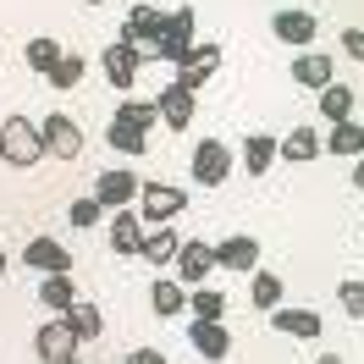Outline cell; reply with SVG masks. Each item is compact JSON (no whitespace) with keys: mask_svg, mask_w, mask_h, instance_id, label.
<instances>
[{"mask_svg":"<svg viewBox=\"0 0 364 364\" xmlns=\"http://www.w3.org/2000/svg\"><path fill=\"white\" fill-rule=\"evenodd\" d=\"M331 77H337V61H331V55H315V50H304V55L293 61V83H298V89H326Z\"/></svg>","mask_w":364,"mask_h":364,"instance_id":"19","label":"cell"},{"mask_svg":"<svg viewBox=\"0 0 364 364\" xmlns=\"http://www.w3.org/2000/svg\"><path fill=\"white\" fill-rule=\"evenodd\" d=\"M237 166H249V177H265L276 166V138L271 133H249V144H243V160Z\"/></svg>","mask_w":364,"mask_h":364,"instance_id":"25","label":"cell"},{"mask_svg":"<svg viewBox=\"0 0 364 364\" xmlns=\"http://www.w3.org/2000/svg\"><path fill=\"white\" fill-rule=\"evenodd\" d=\"M138 67H144V50L138 45H105V55H100V72H105V83L111 89H133V77H138Z\"/></svg>","mask_w":364,"mask_h":364,"instance_id":"9","label":"cell"},{"mask_svg":"<svg viewBox=\"0 0 364 364\" xmlns=\"http://www.w3.org/2000/svg\"><path fill=\"white\" fill-rule=\"evenodd\" d=\"M160 33H166V11H160V6H133L116 39H122V45H138L144 55H149V50L160 45Z\"/></svg>","mask_w":364,"mask_h":364,"instance_id":"6","label":"cell"},{"mask_svg":"<svg viewBox=\"0 0 364 364\" xmlns=\"http://www.w3.org/2000/svg\"><path fill=\"white\" fill-rule=\"evenodd\" d=\"M94 199H100V210H122V205H133L138 199V177L133 171H100V182H94Z\"/></svg>","mask_w":364,"mask_h":364,"instance_id":"15","label":"cell"},{"mask_svg":"<svg viewBox=\"0 0 364 364\" xmlns=\"http://www.w3.org/2000/svg\"><path fill=\"white\" fill-rule=\"evenodd\" d=\"M23 55H28V67H33V72H50V67H55V55H61V45H55V39H28Z\"/></svg>","mask_w":364,"mask_h":364,"instance_id":"33","label":"cell"},{"mask_svg":"<svg viewBox=\"0 0 364 364\" xmlns=\"http://www.w3.org/2000/svg\"><path fill=\"white\" fill-rule=\"evenodd\" d=\"M215 265H221V271H237V276L259 271V237H254V232H237L227 243H215Z\"/></svg>","mask_w":364,"mask_h":364,"instance_id":"12","label":"cell"},{"mask_svg":"<svg viewBox=\"0 0 364 364\" xmlns=\"http://www.w3.org/2000/svg\"><path fill=\"white\" fill-rule=\"evenodd\" d=\"M105 144H111L116 155H144V149H149V133H138V127H127V122H116V116H111Z\"/></svg>","mask_w":364,"mask_h":364,"instance_id":"29","label":"cell"},{"mask_svg":"<svg viewBox=\"0 0 364 364\" xmlns=\"http://www.w3.org/2000/svg\"><path fill=\"white\" fill-rule=\"evenodd\" d=\"M271 33L282 39V45H293V50H309V39L320 33V23H315V11H298V6H282L271 17Z\"/></svg>","mask_w":364,"mask_h":364,"instance_id":"11","label":"cell"},{"mask_svg":"<svg viewBox=\"0 0 364 364\" xmlns=\"http://www.w3.org/2000/svg\"><path fill=\"white\" fill-rule=\"evenodd\" d=\"M188 45H193V6H177V11H166V33H160V45L149 55L166 61V67H177L188 55Z\"/></svg>","mask_w":364,"mask_h":364,"instance_id":"5","label":"cell"},{"mask_svg":"<svg viewBox=\"0 0 364 364\" xmlns=\"http://www.w3.org/2000/svg\"><path fill=\"white\" fill-rule=\"evenodd\" d=\"M67 215H72V227H100V215H105V210H100V199H72L67 205Z\"/></svg>","mask_w":364,"mask_h":364,"instance_id":"35","label":"cell"},{"mask_svg":"<svg viewBox=\"0 0 364 364\" xmlns=\"http://www.w3.org/2000/svg\"><path fill=\"white\" fill-rule=\"evenodd\" d=\"M61 320L72 326V337H77V342H94L100 331H105V315H100V304H83V298H77V304H72Z\"/></svg>","mask_w":364,"mask_h":364,"instance_id":"24","label":"cell"},{"mask_svg":"<svg viewBox=\"0 0 364 364\" xmlns=\"http://www.w3.org/2000/svg\"><path fill=\"white\" fill-rule=\"evenodd\" d=\"M271 326L282 331V337H293V342L320 337V315H315V309H282V304H276V309H271Z\"/></svg>","mask_w":364,"mask_h":364,"instance_id":"18","label":"cell"},{"mask_svg":"<svg viewBox=\"0 0 364 364\" xmlns=\"http://www.w3.org/2000/svg\"><path fill=\"white\" fill-rule=\"evenodd\" d=\"M83 6H105V0H83Z\"/></svg>","mask_w":364,"mask_h":364,"instance_id":"41","label":"cell"},{"mask_svg":"<svg viewBox=\"0 0 364 364\" xmlns=\"http://www.w3.org/2000/svg\"><path fill=\"white\" fill-rule=\"evenodd\" d=\"M23 259H28V271H72V249L61 243V237H33L23 249Z\"/></svg>","mask_w":364,"mask_h":364,"instance_id":"16","label":"cell"},{"mask_svg":"<svg viewBox=\"0 0 364 364\" xmlns=\"http://www.w3.org/2000/svg\"><path fill=\"white\" fill-rule=\"evenodd\" d=\"M0 276H6V249H0Z\"/></svg>","mask_w":364,"mask_h":364,"instance_id":"40","label":"cell"},{"mask_svg":"<svg viewBox=\"0 0 364 364\" xmlns=\"http://www.w3.org/2000/svg\"><path fill=\"white\" fill-rule=\"evenodd\" d=\"M149 309H155L160 320L182 315V309H188V287H182V282H155V287H149Z\"/></svg>","mask_w":364,"mask_h":364,"instance_id":"26","label":"cell"},{"mask_svg":"<svg viewBox=\"0 0 364 364\" xmlns=\"http://www.w3.org/2000/svg\"><path fill=\"white\" fill-rule=\"evenodd\" d=\"M116 122H127V127H138V133H149L160 122V111H155V100H122L116 105Z\"/></svg>","mask_w":364,"mask_h":364,"instance_id":"32","label":"cell"},{"mask_svg":"<svg viewBox=\"0 0 364 364\" xmlns=\"http://www.w3.org/2000/svg\"><path fill=\"white\" fill-rule=\"evenodd\" d=\"M215 72H221V45H210V39L199 45V39H193V45H188V55L177 61V83H182L188 94H199Z\"/></svg>","mask_w":364,"mask_h":364,"instance_id":"4","label":"cell"},{"mask_svg":"<svg viewBox=\"0 0 364 364\" xmlns=\"http://www.w3.org/2000/svg\"><path fill=\"white\" fill-rule=\"evenodd\" d=\"M0 160L17 166V171L45 160V138H39V127H33L28 116H6V122H0Z\"/></svg>","mask_w":364,"mask_h":364,"instance_id":"1","label":"cell"},{"mask_svg":"<svg viewBox=\"0 0 364 364\" xmlns=\"http://www.w3.org/2000/svg\"><path fill=\"white\" fill-rule=\"evenodd\" d=\"M39 304H45L50 315H67L72 304H77V282H72V271H45V282H39Z\"/></svg>","mask_w":364,"mask_h":364,"instance_id":"17","label":"cell"},{"mask_svg":"<svg viewBox=\"0 0 364 364\" xmlns=\"http://www.w3.org/2000/svg\"><path fill=\"white\" fill-rule=\"evenodd\" d=\"M326 149H331V155H342V160L364 155V127L353 122V116H342V122H331V133H326Z\"/></svg>","mask_w":364,"mask_h":364,"instance_id":"23","label":"cell"},{"mask_svg":"<svg viewBox=\"0 0 364 364\" xmlns=\"http://www.w3.org/2000/svg\"><path fill=\"white\" fill-rule=\"evenodd\" d=\"M33 348H39V359H45V364H77V337H72V326L61 315L39 326Z\"/></svg>","mask_w":364,"mask_h":364,"instance_id":"8","label":"cell"},{"mask_svg":"<svg viewBox=\"0 0 364 364\" xmlns=\"http://www.w3.org/2000/svg\"><path fill=\"white\" fill-rule=\"evenodd\" d=\"M337 298H342V315L348 320H364V282L359 276H348V282L337 287Z\"/></svg>","mask_w":364,"mask_h":364,"instance_id":"34","label":"cell"},{"mask_svg":"<svg viewBox=\"0 0 364 364\" xmlns=\"http://www.w3.org/2000/svg\"><path fill=\"white\" fill-rule=\"evenodd\" d=\"M188 309H193V320H221L227 315V293H215L210 282H199V287H188Z\"/></svg>","mask_w":364,"mask_h":364,"instance_id":"28","label":"cell"},{"mask_svg":"<svg viewBox=\"0 0 364 364\" xmlns=\"http://www.w3.org/2000/svg\"><path fill=\"white\" fill-rule=\"evenodd\" d=\"M138 243H144V221H138L133 205L111 210V249L116 254H138Z\"/></svg>","mask_w":364,"mask_h":364,"instance_id":"20","label":"cell"},{"mask_svg":"<svg viewBox=\"0 0 364 364\" xmlns=\"http://www.w3.org/2000/svg\"><path fill=\"white\" fill-rule=\"evenodd\" d=\"M122 364H166V353H160V348H133Z\"/></svg>","mask_w":364,"mask_h":364,"instance_id":"37","label":"cell"},{"mask_svg":"<svg viewBox=\"0 0 364 364\" xmlns=\"http://www.w3.org/2000/svg\"><path fill=\"white\" fill-rule=\"evenodd\" d=\"M39 138H45V155H55V160L83 155V127H77L72 116H45V122H39Z\"/></svg>","mask_w":364,"mask_h":364,"instance_id":"7","label":"cell"},{"mask_svg":"<svg viewBox=\"0 0 364 364\" xmlns=\"http://www.w3.org/2000/svg\"><path fill=\"white\" fill-rule=\"evenodd\" d=\"M342 50H348L353 61H364V28H342Z\"/></svg>","mask_w":364,"mask_h":364,"instance_id":"36","label":"cell"},{"mask_svg":"<svg viewBox=\"0 0 364 364\" xmlns=\"http://www.w3.org/2000/svg\"><path fill=\"white\" fill-rule=\"evenodd\" d=\"M320 116H331V122H342V116H353V89L331 77V83L320 89Z\"/></svg>","mask_w":364,"mask_h":364,"instance_id":"30","label":"cell"},{"mask_svg":"<svg viewBox=\"0 0 364 364\" xmlns=\"http://www.w3.org/2000/svg\"><path fill=\"white\" fill-rule=\"evenodd\" d=\"M83 72H89V61H83V55H77V50H61V55H55V67L45 72V83L50 89H77V83H83Z\"/></svg>","mask_w":364,"mask_h":364,"instance_id":"27","label":"cell"},{"mask_svg":"<svg viewBox=\"0 0 364 364\" xmlns=\"http://www.w3.org/2000/svg\"><path fill=\"white\" fill-rule=\"evenodd\" d=\"M215 271V249L210 243H177V282L182 287H199Z\"/></svg>","mask_w":364,"mask_h":364,"instance_id":"14","label":"cell"},{"mask_svg":"<svg viewBox=\"0 0 364 364\" xmlns=\"http://www.w3.org/2000/svg\"><path fill=\"white\" fill-rule=\"evenodd\" d=\"M188 348H193V353H199V359H227L232 353V331L227 326H221V320H193V326H188Z\"/></svg>","mask_w":364,"mask_h":364,"instance_id":"13","label":"cell"},{"mask_svg":"<svg viewBox=\"0 0 364 364\" xmlns=\"http://www.w3.org/2000/svg\"><path fill=\"white\" fill-rule=\"evenodd\" d=\"M138 221L144 227H166V221H177L182 210H188V193H182L177 182H138Z\"/></svg>","mask_w":364,"mask_h":364,"instance_id":"2","label":"cell"},{"mask_svg":"<svg viewBox=\"0 0 364 364\" xmlns=\"http://www.w3.org/2000/svg\"><path fill=\"white\" fill-rule=\"evenodd\" d=\"M177 232H171V221L166 227H144V243H138V254L149 259V265H166V259H177Z\"/></svg>","mask_w":364,"mask_h":364,"instance_id":"22","label":"cell"},{"mask_svg":"<svg viewBox=\"0 0 364 364\" xmlns=\"http://www.w3.org/2000/svg\"><path fill=\"white\" fill-rule=\"evenodd\" d=\"M193 105H199V94H188L182 83H166V89L155 94V111L171 133H188V127H193Z\"/></svg>","mask_w":364,"mask_h":364,"instance_id":"10","label":"cell"},{"mask_svg":"<svg viewBox=\"0 0 364 364\" xmlns=\"http://www.w3.org/2000/svg\"><path fill=\"white\" fill-rule=\"evenodd\" d=\"M353 188H364V155H353Z\"/></svg>","mask_w":364,"mask_h":364,"instance_id":"38","label":"cell"},{"mask_svg":"<svg viewBox=\"0 0 364 364\" xmlns=\"http://www.w3.org/2000/svg\"><path fill=\"white\" fill-rule=\"evenodd\" d=\"M320 155V133L315 127H293L287 138H276V160H293V166H304V160Z\"/></svg>","mask_w":364,"mask_h":364,"instance_id":"21","label":"cell"},{"mask_svg":"<svg viewBox=\"0 0 364 364\" xmlns=\"http://www.w3.org/2000/svg\"><path fill=\"white\" fill-rule=\"evenodd\" d=\"M254 282H249V298H254V309H265L271 315L276 304H282V276H271V271H249Z\"/></svg>","mask_w":364,"mask_h":364,"instance_id":"31","label":"cell"},{"mask_svg":"<svg viewBox=\"0 0 364 364\" xmlns=\"http://www.w3.org/2000/svg\"><path fill=\"white\" fill-rule=\"evenodd\" d=\"M315 364H342V359H337V353H320V359H315Z\"/></svg>","mask_w":364,"mask_h":364,"instance_id":"39","label":"cell"},{"mask_svg":"<svg viewBox=\"0 0 364 364\" xmlns=\"http://www.w3.org/2000/svg\"><path fill=\"white\" fill-rule=\"evenodd\" d=\"M232 149L221 144V138H205V144H193V155H188V171H193V182L199 188H221V182L232 177Z\"/></svg>","mask_w":364,"mask_h":364,"instance_id":"3","label":"cell"}]
</instances>
